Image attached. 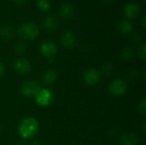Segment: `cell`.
Returning <instances> with one entry per match:
<instances>
[{
  "label": "cell",
  "mask_w": 146,
  "mask_h": 145,
  "mask_svg": "<svg viewBox=\"0 0 146 145\" xmlns=\"http://www.w3.org/2000/svg\"><path fill=\"white\" fill-rule=\"evenodd\" d=\"M104 1H106V2H108V3H110V2H113L114 0H104Z\"/></svg>",
  "instance_id": "cell-26"
},
{
  "label": "cell",
  "mask_w": 146,
  "mask_h": 145,
  "mask_svg": "<svg viewBox=\"0 0 146 145\" xmlns=\"http://www.w3.org/2000/svg\"><path fill=\"white\" fill-rule=\"evenodd\" d=\"M133 56V50L130 47L124 48L121 52V57L123 61H129Z\"/></svg>",
  "instance_id": "cell-17"
},
{
  "label": "cell",
  "mask_w": 146,
  "mask_h": 145,
  "mask_svg": "<svg viewBox=\"0 0 146 145\" xmlns=\"http://www.w3.org/2000/svg\"><path fill=\"white\" fill-rule=\"evenodd\" d=\"M56 78H57L56 73L54 70L50 69L44 73V75L43 77V81L44 82V84L50 85L55 83V81L56 80Z\"/></svg>",
  "instance_id": "cell-14"
},
{
  "label": "cell",
  "mask_w": 146,
  "mask_h": 145,
  "mask_svg": "<svg viewBox=\"0 0 146 145\" xmlns=\"http://www.w3.org/2000/svg\"><path fill=\"white\" fill-rule=\"evenodd\" d=\"M121 144L123 145H137L138 138L133 133L127 132L121 136Z\"/></svg>",
  "instance_id": "cell-13"
},
{
  "label": "cell",
  "mask_w": 146,
  "mask_h": 145,
  "mask_svg": "<svg viewBox=\"0 0 146 145\" xmlns=\"http://www.w3.org/2000/svg\"><path fill=\"white\" fill-rule=\"evenodd\" d=\"M127 86L126 82L121 79L114 80L110 85V92L116 97L124 95L127 91Z\"/></svg>",
  "instance_id": "cell-4"
},
{
  "label": "cell",
  "mask_w": 146,
  "mask_h": 145,
  "mask_svg": "<svg viewBox=\"0 0 146 145\" xmlns=\"http://www.w3.org/2000/svg\"><path fill=\"white\" fill-rule=\"evenodd\" d=\"M15 50L16 53L21 55V54L26 52V50H27V44L24 42H21V41L18 42L15 45Z\"/></svg>",
  "instance_id": "cell-19"
},
{
  "label": "cell",
  "mask_w": 146,
  "mask_h": 145,
  "mask_svg": "<svg viewBox=\"0 0 146 145\" xmlns=\"http://www.w3.org/2000/svg\"><path fill=\"white\" fill-rule=\"evenodd\" d=\"M139 57L142 59V60H145L146 58V47H145V44H144L141 47H140V49H139Z\"/></svg>",
  "instance_id": "cell-21"
},
{
  "label": "cell",
  "mask_w": 146,
  "mask_h": 145,
  "mask_svg": "<svg viewBox=\"0 0 146 145\" xmlns=\"http://www.w3.org/2000/svg\"><path fill=\"white\" fill-rule=\"evenodd\" d=\"M14 35V30L9 26H3L0 27V38L3 39H10Z\"/></svg>",
  "instance_id": "cell-16"
},
{
  "label": "cell",
  "mask_w": 146,
  "mask_h": 145,
  "mask_svg": "<svg viewBox=\"0 0 146 145\" xmlns=\"http://www.w3.org/2000/svg\"><path fill=\"white\" fill-rule=\"evenodd\" d=\"M146 106H145V98H143L142 101L139 103V111L142 114V115H145L146 112Z\"/></svg>",
  "instance_id": "cell-22"
},
{
  "label": "cell",
  "mask_w": 146,
  "mask_h": 145,
  "mask_svg": "<svg viewBox=\"0 0 146 145\" xmlns=\"http://www.w3.org/2000/svg\"><path fill=\"white\" fill-rule=\"evenodd\" d=\"M57 51L56 45L54 42L50 40H46L43 42L40 45V52L45 57H51L56 55Z\"/></svg>",
  "instance_id": "cell-7"
},
{
  "label": "cell",
  "mask_w": 146,
  "mask_h": 145,
  "mask_svg": "<svg viewBox=\"0 0 146 145\" xmlns=\"http://www.w3.org/2000/svg\"><path fill=\"white\" fill-rule=\"evenodd\" d=\"M43 26L48 32H52L56 30L58 26V20L53 15H47L43 21Z\"/></svg>",
  "instance_id": "cell-11"
},
{
  "label": "cell",
  "mask_w": 146,
  "mask_h": 145,
  "mask_svg": "<svg viewBox=\"0 0 146 145\" xmlns=\"http://www.w3.org/2000/svg\"><path fill=\"white\" fill-rule=\"evenodd\" d=\"M124 15L130 19L135 18L139 12V6L136 3H128L123 8Z\"/></svg>",
  "instance_id": "cell-10"
},
{
  "label": "cell",
  "mask_w": 146,
  "mask_h": 145,
  "mask_svg": "<svg viewBox=\"0 0 146 145\" xmlns=\"http://www.w3.org/2000/svg\"><path fill=\"white\" fill-rule=\"evenodd\" d=\"M113 72V65L110 62H106L103 67V73L105 75H110Z\"/></svg>",
  "instance_id": "cell-20"
},
{
  "label": "cell",
  "mask_w": 146,
  "mask_h": 145,
  "mask_svg": "<svg viewBox=\"0 0 146 145\" xmlns=\"http://www.w3.org/2000/svg\"><path fill=\"white\" fill-rule=\"evenodd\" d=\"M142 25H143V26L144 27H145V16H144L143 17V20H142Z\"/></svg>",
  "instance_id": "cell-25"
},
{
  "label": "cell",
  "mask_w": 146,
  "mask_h": 145,
  "mask_svg": "<svg viewBox=\"0 0 146 145\" xmlns=\"http://www.w3.org/2000/svg\"><path fill=\"white\" fill-rule=\"evenodd\" d=\"M76 43V35L72 30H66L61 36V44L65 48H72Z\"/></svg>",
  "instance_id": "cell-6"
},
{
  "label": "cell",
  "mask_w": 146,
  "mask_h": 145,
  "mask_svg": "<svg viewBox=\"0 0 146 145\" xmlns=\"http://www.w3.org/2000/svg\"><path fill=\"white\" fill-rule=\"evenodd\" d=\"M119 30L123 34H129L133 31V25L127 20H123L119 23Z\"/></svg>",
  "instance_id": "cell-15"
},
{
  "label": "cell",
  "mask_w": 146,
  "mask_h": 145,
  "mask_svg": "<svg viewBox=\"0 0 146 145\" xmlns=\"http://www.w3.org/2000/svg\"><path fill=\"white\" fill-rule=\"evenodd\" d=\"M36 102L40 106H48L52 101V93L46 89H40L35 96Z\"/></svg>",
  "instance_id": "cell-5"
},
{
  "label": "cell",
  "mask_w": 146,
  "mask_h": 145,
  "mask_svg": "<svg viewBox=\"0 0 146 145\" xmlns=\"http://www.w3.org/2000/svg\"><path fill=\"white\" fill-rule=\"evenodd\" d=\"M40 89L41 88L37 82L33 80H28L21 85V92L23 96L27 97H35Z\"/></svg>",
  "instance_id": "cell-3"
},
{
  "label": "cell",
  "mask_w": 146,
  "mask_h": 145,
  "mask_svg": "<svg viewBox=\"0 0 146 145\" xmlns=\"http://www.w3.org/2000/svg\"><path fill=\"white\" fill-rule=\"evenodd\" d=\"M14 1L17 3H25L27 0H14Z\"/></svg>",
  "instance_id": "cell-24"
},
{
  "label": "cell",
  "mask_w": 146,
  "mask_h": 145,
  "mask_svg": "<svg viewBox=\"0 0 146 145\" xmlns=\"http://www.w3.org/2000/svg\"><path fill=\"white\" fill-rule=\"evenodd\" d=\"M38 130V123L33 117H27L23 119L18 126L19 134L24 138H29L34 136Z\"/></svg>",
  "instance_id": "cell-1"
},
{
  "label": "cell",
  "mask_w": 146,
  "mask_h": 145,
  "mask_svg": "<svg viewBox=\"0 0 146 145\" xmlns=\"http://www.w3.org/2000/svg\"><path fill=\"white\" fill-rule=\"evenodd\" d=\"M15 70L20 74H26L30 72L31 70V64L30 62L25 58H20L16 60L14 63Z\"/></svg>",
  "instance_id": "cell-9"
},
{
  "label": "cell",
  "mask_w": 146,
  "mask_h": 145,
  "mask_svg": "<svg viewBox=\"0 0 146 145\" xmlns=\"http://www.w3.org/2000/svg\"><path fill=\"white\" fill-rule=\"evenodd\" d=\"M18 34L21 38L26 40H33L38 36L39 29L36 24L33 22H26L20 26Z\"/></svg>",
  "instance_id": "cell-2"
},
{
  "label": "cell",
  "mask_w": 146,
  "mask_h": 145,
  "mask_svg": "<svg viewBox=\"0 0 146 145\" xmlns=\"http://www.w3.org/2000/svg\"><path fill=\"white\" fill-rule=\"evenodd\" d=\"M4 70H5V69H4V66H3V64L2 62H0V76L3 74Z\"/></svg>",
  "instance_id": "cell-23"
},
{
  "label": "cell",
  "mask_w": 146,
  "mask_h": 145,
  "mask_svg": "<svg viewBox=\"0 0 146 145\" xmlns=\"http://www.w3.org/2000/svg\"><path fill=\"white\" fill-rule=\"evenodd\" d=\"M59 13L61 16L64 19H70L74 14V8L71 3H64L61 5L59 9Z\"/></svg>",
  "instance_id": "cell-12"
},
{
  "label": "cell",
  "mask_w": 146,
  "mask_h": 145,
  "mask_svg": "<svg viewBox=\"0 0 146 145\" xmlns=\"http://www.w3.org/2000/svg\"><path fill=\"white\" fill-rule=\"evenodd\" d=\"M84 80L89 85H97L100 81V73L95 68H89L84 73Z\"/></svg>",
  "instance_id": "cell-8"
},
{
  "label": "cell",
  "mask_w": 146,
  "mask_h": 145,
  "mask_svg": "<svg viewBox=\"0 0 146 145\" xmlns=\"http://www.w3.org/2000/svg\"><path fill=\"white\" fill-rule=\"evenodd\" d=\"M38 7L42 11H48L50 9V3L49 0H38Z\"/></svg>",
  "instance_id": "cell-18"
}]
</instances>
